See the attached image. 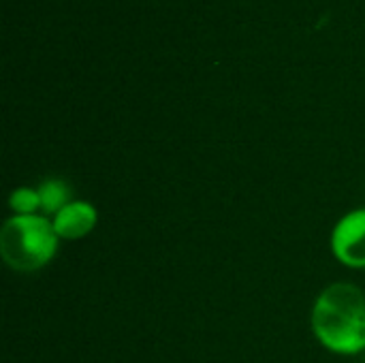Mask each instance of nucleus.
Listing matches in <instances>:
<instances>
[{"instance_id":"f257e3e1","label":"nucleus","mask_w":365,"mask_h":363,"mask_svg":"<svg viewBox=\"0 0 365 363\" xmlns=\"http://www.w3.org/2000/svg\"><path fill=\"white\" fill-rule=\"evenodd\" d=\"M312 332L331 353L365 351V295L357 285L334 282L319 293L312 308Z\"/></svg>"},{"instance_id":"f03ea898","label":"nucleus","mask_w":365,"mask_h":363,"mask_svg":"<svg viewBox=\"0 0 365 363\" xmlns=\"http://www.w3.org/2000/svg\"><path fill=\"white\" fill-rule=\"evenodd\" d=\"M60 237L51 225V218L43 214L11 216L0 229V257L13 270L21 274L38 272L58 252Z\"/></svg>"},{"instance_id":"7ed1b4c3","label":"nucleus","mask_w":365,"mask_h":363,"mask_svg":"<svg viewBox=\"0 0 365 363\" xmlns=\"http://www.w3.org/2000/svg\"><path fill=\"white\" fill-rule=\"evenodd\" d=\"M331 252L342 265L365 270V208L338 220L331 233Z\"/></svg>"},{"instance_id":"20e7f679","label":"nucleus","mask_w":365,"mask_h":363,"mask_svg":"<svg viewBox=\"0 0 365 363\" xmlns=\"http://www.w3.org/2000/svg\"><path fill=\"white\" fill-rule=\"evenodd\" d=\"M96 220H98L96 208L88 201L75 199L51 218V225L60 240L75 242V240H81L88 233H92V229L96 227Z\"/></svg>"},{"instance_id":"39448f33","label":"nucleus","mask_w":365,"mask_h":363,"mask_svg":"<svg viewBox=\"0 0 365 363\" xmlns=\"http://www.w3.org/2000/svg\"><path fill=\"white\" fill-rule=\"evenodd\" d=\"M38 197H41V214L47 218H53L60 210H64L73 199L71 184L62 178H45L38 186Z\"/></svg>"},{"instance_id":"423d86ee","label":"nucleus","mask_w":365,"mask_h":363,"mask_svg":"<svg viewBox=\"0 0 365 363\" xmlns=\"http://www.w3.org/2000/svg\"><path fill=\"white\" fill-rule=\"evenodd\" d=\"M9 208L13 216H34L41 214V197L36 188L19 186L9 195Z\"/></svg>"}]
</instances>
